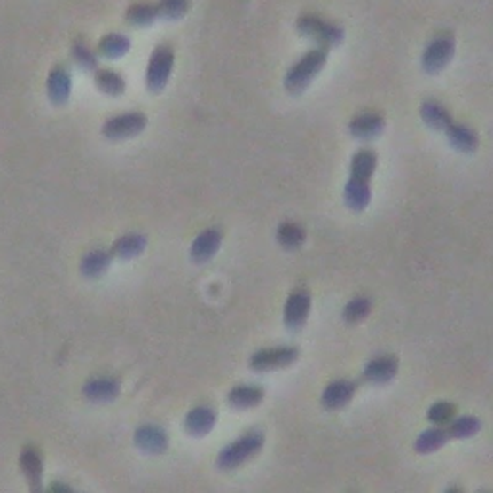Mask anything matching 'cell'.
<instances>
[{"mask_svg":"<svg viewBox=\"0 0 493 493\" xmlns=\"http://www.w3.org/2000/svg\"><path fill=\"white\" fill-rule=\"evenodd\" d=\"M299 358V349L295 345H278L266 347L251 355L249 366L254 372H272V370H282L293 364Z\"/></svg>","mask_w":493,"mask_h":493,"instance_id":"obj_5","label":"cell"},{"mask_svg":"<svg viewBox=\"0 0 493 493\" xmlns=\"http://www.w3.org/2000/svg\"><path fill=\"white\" fill-rule=\"evenodd\" d=\"M457 419V407L450 401H438L428 409V420L440 428H447Z\"/></svg>","mask_w":493,"mask_h":493,"instance_id":"obj_33","label":"cell"},{"mask_svg":"<svg viewBox=\"0 0 493 493\" xmlns=\"http://www.w3.org/2000/svg\"><path fill=\"white\" fill-rule=\"evenodd\" d=\"M445 136L447 139H450L451 143V147L457 149V151H461V153H474L478 149V133L466 126V123H461V121H453L450 128H447L445 131Z\"/></svg>","mask_w":493,"mask_h":493,"instance_id":"obj_21","label":"cell"},{"mask_svg":"<svg viewBox=\"0 0 493 493\" xmlns=\"http://www.w3.org/2000/svg\"><path fill=\"white\" fill-rule=\"evenodd\" d=\"M356 394V384L353 380H333L322 391V405L328 411H340L349 405Z\"/></svg>","mask_w":493,"mask_h":493,"instance_id":"obj_13","label":"cell"},{"mask_svg":"<svg viewBox=\"0 0 493 493\" xmlns=\"http://www.w3.org/2000/svg\"><path fill=\"white\" fill-rule=\"evenodd\" d=\"M420 118L426 126L435 131H445L453 123L451 112L438 100H424L420 105Z\"/></svg>","mask_w":493,"mask_h":493,"instance_id":"obj_23","label":"cell"},{"mask_svg":"<svg viewBox=\"0 0 493 493\" xmlns=\"http://www.w3.org/2000/svg\"><path fill=\"white\" fill-rule=\"evenodd\" d=\"M93 75H95V83L98 87V91H103L105 95L120 97L126 93V80H123L118 72L110 70V68H98Z\"/></svg>","mask_w":493,"mask_h":493,"instance_id":"obj_27","label":"cell"},{"mask_svg":"<svg viewBox=\"0 0 493 493\" xmlns=\"http://www.w3.org/2000/svg\"><path fill=\"white\" fill-rule=\"evenodd\" d=\"M120 382L112 376H97L83 384V397L93 403H112L120 395Z\"/></svg>","mask_w":493,"mask_h":493,"instance_id":"obj_14","label":"cell"},{"mask_svg":"<svg viewBox=\"0 0 493 493\" xmlns=\"http://www.w3.org/2000/svg\"><path fill=\"white\" fill-rule=\"evenodd\" d=\"M370 310H372V301L368 297H355L343 307L341 317L347 324H356L364 320L370 315Z\"/></svg>","mask_w":493,"mask_h":493,"instance_id":"obj_32","label":"cell"},{"mask_svg":"<svg viewBox=\"0 0 493 493\" xmlns=\"http://www.w3.org/2000/svg\"><path fill=\"white\" fill-rule=\"evenodd\" d=\"M220 246H222V231L216 228H207L193 239L189 254H192V261L195 264H205L215 259L216 253L220 251Z\"/></svg>","mask_w":493,"mask_h":493,"instance_id":"obj_12","label":"cell"},{"mask_svg":"<svg viewBox=\"0 0 493 493\" xmlns=\"http://www.w3.org/2000/svg\"><path fill=\"white\" fill-rule=\"evenodd\" d=\"M450 440H451V435H450V432H447V428L432 426V428L424 430L417 438V442H414V451L420 455H430V453L440 451Z\"/></svg>","mask_w":493,"mask_h":493,"instance_id":"obj_24","label":"cell"},{"mask_svg":"<svg viewBox=\"0 0 493 493\" xmlns=\"http://www.w3.org/2000/svg\"><path fill=\"white\" fill-rule=\"evenodd\" d=\"M41 493H51V491H49V489H44V491H41Z\"/></svg>","mask_w":493,"mask_h":493,"instance_id":"obj_37","label":"cell"},{"mask_svg":"<svg viewBox=\"0 0 493 493\" xmlns=\"http://www.w3.org/2000/svg\"><path fill=\"white\" fill-rule=\"evenodd\" d=\"M445 493H463V491L458 489V488H447V491H445Z\"/></svg>","mask_w":493,"mask_h":493,"instance_id":"obj_36","label":"cell"},{"mask_svg":"<svg viewBox=\"0 0 493 493\" xmlns=\"http://www.w3.org/2000/svg\"><path fill=\"white\" fill-rule=\"evenodd\" d=\"M455 51H457L455 37H451V35L434 37L428 43V47H426L424 52H422V59H420L422 70L426 74L443 72L447 66H450V62L453 60Z\"/></svg>","mask_w":493,"mask_h":493,"instance_id":"obj_6","label":"cell"},{"mask_svg":"<svg viewBox=\"0 0 493 493\" xmlns=\"http://www.w3.org/2000/svg\"><path fill=\"white\" fill-rule=\"evenodd\" d=\"M328 62V49H310L305 56L291 66L284 77V85L291 95L305 93L309 85L315 82V77L324 70Z\"/></svg>","mask_w":493,"mask_h":493,"instance_id":"obj_1","label":"cell"},{"mask_svg":"<svg viewBox=\"0 0 493 493\" xmlns=\"http://www.w3.org/2000/svg\"><path fill=\"white\" fill-rule=\"evenodd\" d=\"M176 54L170 44H159L151 54V60L145 74V82L151 93H160L172 77Z\"/></svg>","mask_w":493,"mask_h":493,"instance_id":"obj_4","label":"cell"},{"mask_svg":"<svg viewBox=\"0 0 493 493\" xmlns=\"http://www.w3.org/2000/svg\"><path fill=\"white\" fill-rule=\"evenodd\" d=\"M386 129V118L378 112H364L349 121L351 136L356 139H374Z\"/></svg>","mask_w":493,"mask_h":493,"instance_id":"obj_17","label":"cell"},{"mask_svg":"<svg viewBox=\"0 0 493 493\" xmlns=\"http://www.w3.org/2000/svg\"><path fill=\"white\" fill-rule=\"evenodd\" d=\"M216 420H218V414L215 409L208 405H199L187 412V417L184 420V428L189 435L203 438V435L212 432V428L216 426Z\"/></svg>","mask_w":493,"mask_h":493,"instance_id":"obj_16","label":"cell"},{"mask_svg":"<svg viewBox=\"0 0 493 493\" xmlns=\"http://www.w3.org/2000/svg\"><path fill=\"white\" fill-rule=\"evenodd\" d=\"M47 95L54 106H64L72 95V75L66 66H54L47 77Z\"/></svg>","mask_w":493,"mask_h":493,"instance_id":"obj_15","label":"cell"},{"mask_svg":"<svg viewBox=\"0 0 493 493\" xmlns=\"http://www.w3.org/2000/svg\"><path fill=\"white\" fill-rule=\"evenodd\" d=\"M343 200L347 208L353 212H363L372 200V189H370V182H363V179L349 177L343 189Z\"/></svg>","mask_w":493,"mask_h":493,"instance_id":"obj_19","label":"cell"},{"mask_svg":"<svg viewBox=\"0 0 493 493\" xmlns=\"http://www.w3.org/2000/svg\"><path fill=\"white\" fill-rule=\"evenodd\" d=\"M312 309V297L307 289H295L286 301L284 324L291 332H297L305 326Z\"/></svg>","mask_w":493,"mask_h":493,"instance_id":"obj_9","label":"cell"},{"mask_svg":"<svg viewBox=\"0 0 493 493\" xmlns=\"http://www.w3.org/2000/svg\"><path fill=\"white\" fill-rule=\"evenodd\" d=\"M72 60L77 66V68H82L83 72H97L98 70V54L97 51H93L89 44L77 41L72 44Z\"/></svg>","mask_w":493,"mask_h":493,"instance_id":"obj_31","label":"cell"},{"mask_svg":"<svg viewBox=\"0 0 493 493\" xmlns=\"http://www.w3.org/2000/svg\"><path fill=\"white\" fill-rule=\"evenodd\" d=\"M18 465L21 474H24L29 493H41L44 491L43 486V470H44V463H43V453L37 445H24L20 451V458Z\"/></svg>","mask_w":493,"mask_h":493,"instance_id":"obj_8","label":"cell"},{"mask_svg":"<svg viewBox=\"0 0 493 493\" xmlns=\"http://www.w3.org/2000/svg\"><path fill=\"white\" fill-rule=\"evenodd\" d=\"M480 493H488V491H480Z\"/></svg>","mask_w":493,"mask_h":493,"instance_id":"obj_38","label":"cell"},{"mask_svg":"<svg viewBox=\"0 0 493 493\" xmlns=\"http://www.w3.org/2000/svg\"><path fill=\"white\" fill-rule=\"evenodd\" d=\"M159 20L154 3H136L126 10V21L136 27H149Z\"/></svg>","mask_w":493,"mask_h":493,"instance_id":"obj_29","label":"cell"},{"mask_svg":"<svg viewBox=\"0 0 493 493\" xmlns=\"http://www.w3.org/2000/svg\"><path fill=\"white\" fill-rule=\"evenodd\" d=\"M297 31L302 37L315 41L320 49L338 47L345 39V29L333 21L315 14H305L297 20Z\"/></svg>","mask_w":493,"mask_h":493,"instance_id":"obj_3","label":"cell"},{"mask_svg":"<svg viewBox=\"0 0 493 493\" xmlns=\"http://www.w3.org/2000/svg\"><path fill=\"white\" fill-rule=\"evenodd\" d=\"M147 116L143 112H123V114L112 116L103 123V136L112 141H121L136 137L147 128Z\"/></svg>","mask_w":493,"mask_h":493,"instance_id":"obj_7","label":"cell"},{"mask_svg":"<svg viewBox=\"0 0 493 493\" xmlns=\"http://www.w3.org/2000/svg\"><path fill=\"white\" fill-rule=\"evenodd\" d=\"M399 361L394 355H382L368 361L363 370V382L372 386H384L397 376Z\"/></svg>","mask_w":493,"mask_h":493,"instance_id":"obj_10","label":"cell"},{"mask_svg":"<svg viewBox=\"0 0 493 493\" xmlns=\"http://www.w3.org/2000/svg\"><path fill=\"white\" fill-rule=\"evenodd\" d=\"M264 401V389L254 384H239L230 389L228 403L233 409H253Z\"/></svg>","mask_w":493,"mask_h":493,"instance_id":"obj_22","label":"cell"},{"mask_svg":"<svg viewBox=\"0 0 493 493\" xmlns=\"http://www.w3.org/2000/svg\"><path fill=\"white\" fill-rule=\"evenodd\" d=\"M112 261H114V254H112V251L98 246V249H93L83 254V259L80 262V272H82V276H85L89 279L100 278L108 270Z\"/></svg>","mask_w":493,"mask_h":493,"instance_id":"obj_20","label":"cell"},{"mask_svg":"<svg viewBox=\"0 0 493 493\" xmlns=\"http://www.w3.org/2000/svg\"><path fill=\"white\" fill-rule=\"evenodd\" d=\"M49 491H51V493H80V491H75L72 486L66 484V481H60V480L51 481Z\"/></svg>","mask_w":493,"mask_h":493,"instance_id":"obj_35","label":"cell"},{"mask_svg":"<svg viewBox=\"0 0 493 493\" xmlns=\"http://www.w3.org/2000/svg\"><path fill=\"white\" fill-rule=\"evenodd\" d=\"M133 442H136L141 451L149 455H162L168 450V445H170L166 430L156 424L139 426L136 434H133Z\"/></svg>","mask_w":493,"mask_h":493,"instance_id":"obj_11","label":"cell"},{"mask_svg":"<svg viewBox=\"0 0 493 493\" xmlns=\"http://www.w3.org/2000/svg\"><path fill=\"white\" fill-rule=\"evenodd\" d=\"M378 166V156L374 151L361 149L353 154L351 159V176L355 179H363V182H370Z\"/></svg>","mask_w":493,"mask_h":493,"instance_id":"obj_25","label":"cell"},{"mask_svg":"<svg viewBox=\"0 0 493 493\" xmlns=\"http://www.w3.org/2000/svg\"><path fill=\"white\" fill-rule=\"evenodd\" d=\"M131 49L129 37L121 35V33H108L97 44V54L105 56V59H121Z\"/></svg>","mask_w":493,"mask_h":493,"instance_id":"obj_26","label":"cell"},{"mask_svg":"<svg viewBox=\"0 0 493 493\" xmlns=\"http://www.w3.org/2000/svg\"><path fill=\"white\" fill-rule=\"evenodd\" d=\"M276 239L279 245L284 246V249L295 251L302 243H305L307 231L295 222H284V223H279V228L276 231Z\"/></svg>","mask_w":493,"mask_h":493,"instance_id":"obj_28","label":"cell"},{"mask_svg":"<svg viewBox=\"0 0 493 493\" xmlns=\"http://www.w3.org/2000/svg\"><path fill=\"white\" fill-rule=\"evenodd\" d=\"M154 4L159 20H179L189 12V0H159Z\"/></svg>","mask_w":493,"mask_h":493,"instance_id":"obj_34","label":"cell"},{"mask_svg":"<svg viewBox=\"0 0 493 493\" xmlns=\"http://www.w3.org/2000/svg\"><path fill=\"white\" fill-rule=\"evenodd\" d=\"M264 447V434L259 430H251L238 440L228 443L223 450L218 453L216 466L220 470H235L249 463L253 457L259 455Z\"/></svg>","mask_w":493,"mask_h":493,"instance_id":"obj_2","label":"cell"},{"mask_svg":"<svg viewBox=\"0 0 493 493\" xmlns=\"http://www.w3.org/2000/svg\"><path fill=\"white\" fill-rule=\"evenodd\" d=\"M147 235L143 233H126L120 235V238L112 243L110 251L114 254V259H121V261H131L137 259L147 249Z\"/></svg>","mask_w":493,"mask_h":493,"instance_id":"obj_18","label":"cell"},{"mask_svg":"<svg viewBox=\"0 0 493 493\" xmlns=\"http://www.w3.org/2000/svg\"><path fill=\"white\" fill-rule=\"evenodd\" d=\"M481 430V422L476 417H470V414H463V417H457L450 426H447V432H450L451 440H466L474 438V435Z\"/></svg>","mask_w":493,"mask_h":493,"instance_id":"obj_30","label":"cell"}]
</instances>
